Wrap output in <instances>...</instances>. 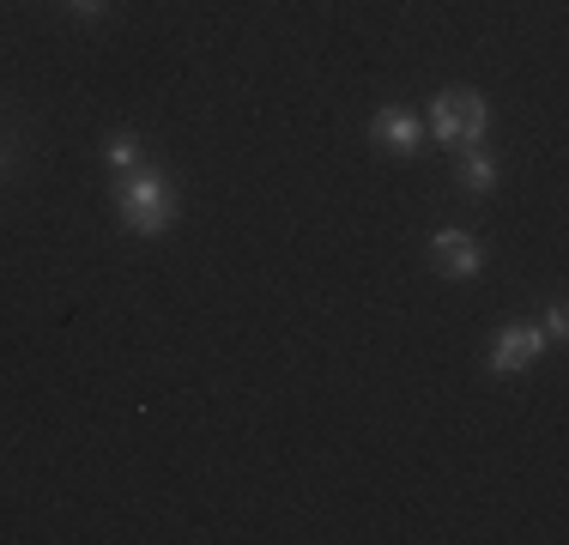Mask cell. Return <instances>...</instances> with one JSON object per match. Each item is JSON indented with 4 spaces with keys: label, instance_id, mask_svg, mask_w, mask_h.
I'll list each match as a JSON object with an SVG mask.
<instances>
[{
    "label": "cell",
    "instance_id": "obj_6",
    "mask_svg": "<svg viewBox=\"0 0 569 545\" xmlns=\"http://www.w3.org/2000/svg\"><path fill=\"white\" fill-rule=\"evenodd\" d=\"M460 188H472V195H491L497 188V158L479 152V146H460Z\"/></svg>",
    "mask_w": 569,
    "mask_h": 545
},
{
    "label": "cell",
    "instance_id": "obj_5",
    "mask_svg": "<svg viewBox=\"0 0 569 545\" xmlns=\"http://www.w3.org/2000/svg\"><path fill=\"white\" fill-rule=\"evenodd\" d=\"M370 133H376V140H382L395 158H418V152H425V128H418L412 109H382V116L370 121Z\"/></svg>",
    "mask_w": 569,
    "mask_h": 545
},
{
    "label": "cell",
    "instance_id": "obj_9",
    "mask_svg": "<svg viewBox=\"0 0 569 545\" xmlns=\"http://www.w3.org/2000/svg\"><path fill=\"white\" fill-rule=\"evenodd\" d=\"M67 7H73V12H79V19H98V12H103V7H110V0H67Z\"/></svg>",
    "mask_w": 569,
    "mask_h": 545
},
{
    "label": "cell",
    "instance_id": "obj_10",
    "mask_svg": "<svg viewBox=\"0 0 569 545\" xmlns=\"http://www.w3.org/2000/svg\"><path fill=\"white\" fill-rule=\"evenodd\" d=\"M0 164H7V152H0Z\"/></svg>",
    "mask_w": 569,
    "mask_h": 545
},
{
    "label": "cell",
    "instance_id": "obj_2",
    "mask_svg": "<svg viewBox=\"0 0 569 545\" xmlns=\"http://www.w3.org/2000/svg\"><path fill=\"white\" fill-rule=\"evenodd\" d=\"M430 128H437L442 146H479L485 128H491V103L467 86L437 91V98H430Z\"/></svg>",
    "mask_w": 569,
    "mask_h": 545
},
{
    "label": "cell",
    "instance_id": "obj_1",
    "mask_svg": "<svg viewBox=\"0 0 569 545\" xmlns=\"http://www.w3.org/2000/svg\"><path fill=\"white\" fill-rule=\"evenodd\" d=\"M116 207H121V225H128L133 237H164L176 225V212H182V200H176L170 176L158 170V164H140V170L121 176Z\"/></svg>",
    "mask_w": 569,
    "mask_h": 545
},
{
    "label": "cell",
    "instance_id": "obj_3",
    "mask_svg": "<svg viewBox=\"0 0 569 545\" xmlns=\"http://www.w3.org/2000/svg\"><path fill=\"white\" fill-rule=\"evenodd\" d=\"M546 346H551L546 327H533V321H509L503 334H497V346H491V376H515V370H527V364H533Z\"/></svg>",
    "mask_w": 569,
    "mask_h": 545
},
{
    "label": "cell",
    "instance_id": "obj_8",
    "mask_svg": "<svg viewBox=\"0 0 569 545\" xmlns=\"http://www.w3.org/2000/svg\"><path fill=\"white\" fill-rule=\"evenodd\" d=\"M563 327H569V316H563V304H558V309L546 316V339H563Z\"/></svg>",
    "mask_w": 569,
    "mask_h": 545
},
{
    "label": "cell",
    "instance_id": "obj_7",
    "mask_svg": "<svg viewBox=\"0 0 569 545\" xmlns=\"http://www.w3.org/2000/svg\"><path fill=\"white\" fill-rule=\"evenodd\" d=\"M110 164H116V170H140V164H146V146H140V133H133V128L110 133Z\"/></svg>",
    "mask_w": 569,
    "mask_h": 545
},
{
    "label": "cell",
    "instance_id": "obj_4",
    "mask_svg": "<svg viewBox=\"0 0 569 545\" xmlns=\"http://www.w3.org/2000/svg\"><path fill=\"white\" fill-rule=\"evenodd\" d=\"M430 261H437L449 279H479L485 272V242L472 230H437L430 237Z\"/></svg>",
    "mask_w": 569,
    "mask_h": 545
}]
</instances>
